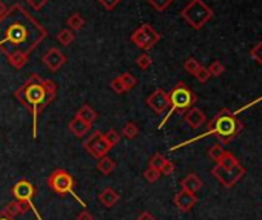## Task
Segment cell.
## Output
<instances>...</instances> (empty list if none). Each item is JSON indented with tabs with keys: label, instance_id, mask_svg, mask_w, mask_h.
<instances>
[{
	"label": "cell",
	"instance_id": "cell-9",
	"mask_svg": "<svg viewBox=\"0 0 262 220\" xmlns=\"http://www.w3.org/2000/svg\"><path fill=\"white\" fill-rule=\"evenodd\" d=\"M83 148H85L93 157L100 159V157L108 154V151L111 150V146L107 143V140L103 139V134L96 131L93 135H90L88 140L83 142Z\"/></svg>",
	"mask_w": 262,
	"mask_h": 220
},
{
	"label": "cell",
	"instance_id": "cell-3",
	"mask_svg": "<svg viewBox=\"0 0 262 220\" xmlns=\"http://www.w3.org/2000/svg\"><path fill=\"white\" fill-rule=\"evenodd\" d=\"M242 131V123L236 117V114L230 112L228 110H221L217 116L208 123V131L202 134L201 137L205 135H214L217 137L219 143H230L236 135Z\"/></svg>",
	"mask_w": 262,
	"mask_h": 220
},
{
	"label": "cell",
	"instance_id": "cell-34",
	"mask_svg": "<svg viewBox=\"0 0 262 220\" xmlns=\"http://www.w3.org/2000/svg\"><path fill=\"white\" fill-rule=\"evenodd\" d=\"M136 65H138L141 69H146V68H150L151 65V57L148 54H141L138 57V60H136Z\"/></svg>",
	"mask_w": 262,
	"mask_h": 220
},
{
	"label": "cell",
	"instance_id": "cell-1",
	"mask_svg": "<svg viewBox=\"0 0 262 220\" xmlns=\"http://www.w3.org/2000/svg\"><path fill=\"white\" fill-rule=\"evenodd\" d=\"M45 37L47 29L20 3H14L0 17V51L16 69L28 64L29 56Z\"/></svg>",
	"mask_w": 262,
	"mask_h": 220
},
{
	"label": "cell",
	"instance_id": "cell-26",
	"mask_svg": "<svg viewBox=\"0 0 262 220\" xmlns=\"http://www.w3.org/2000/svg\"><path fill=\"white\" fill-rule=\"evenodd\" d=\"M224 153H225V150H224L222 143H214L212 148L208 150V157H210L212 160L217 162V160L224 155Z\"/></svg>",
	"mask_w": 262,
	"mask_h": 220
},
{
	"label": "cell",
	"instance_id": "cell-40",
	"mask_svg": "<svg viewBox=\"0 0 262 220\" xmlns=\"http://www.w3.org/2000/svg\"><path fill=\"white\" fill-rule=\"evenodd\" d=\"M76 220H93V216L90 211H87V209H83V211H80L76 217Z\"/></svg>",
	"mask_w": 262,
	"mask_h": 220
},
{
	"label": "cell",
	"instance_id": "cell-22",
	"mask_svg": "<svg viewBox=\"0 0 262 220\" xmlns=\"http://www.w3.org/2000/svg\"><path fill=\"white\" fill-rule=\"evenodd\" d=\"M217 165H221V166H225V168H235V166L239 165V160L236 159V155H233L232 153H228L225 151L224 155L216 162Z\"/></svg>",
	"mask_w": 262,
	"mask_h": 220
},
{
	"label": "cell",
	"instance_id": "cell-4",
	"mask_svg": "<svg viewBox=\"0 0 262 220\" xmlns=\"http://www.w3.org/2000/svg\"><path fill=\"white\" fill-rule=\"evenodd\" d=\"M181 17L193 29H201L213 19V11L204 0H190L182 9Z\"/></svg>",
	"mask_w": 262,
	"mask_h": 220
},
{
	"label": "cell",
	"instance_id": "cell-2",
	"mask_svg": "<svg viewBox=\"0 0 262 220\" xmlns=\"http://www.w3.org/2000/svg\"><path fill=\"white\" fill-rule=\"evenodd\" d=\"M57 87L49 79H42L39 74L31 77L16 91V99L22 107H26L33 112V137L37 135V117L39 112L56 99Z\"/></svg>",
	"mask_w": 262,
	"mask_h": 220
},
{
	"label": "cell",
	"instance_id": "cell-23",
	"mask_svg": "<svg viewBox=\"0 0 262 220\" xmlns=\"http://www.w3.org/2000/svg\"><path fill=\"white\" fill-rule=\"evenodd\" d=\"M138 134H139V128H138V125H136V123L128 122V123H125V125H123V128H122V135H123L125 139L133 140L134 137H138Z\"/></svg>",
	"mask_w": 262,
	"mask_h": 220
},
{
	"label": "cell",
	"instance_id": "cell-7",
	"mask_svg": "<svg viewBox=\"0 0 262 220\" xmlns=\"http://www.w3.org/2000/svg\"><path fill=\"white\" fill-rule=\"evenodd\" d=\"M212 174L221 185H224L225 188H232L244 177L245 168L240 163L235 166V168H225V166L216 163V166L212 170Z\"/></svg>",
	"mask_w": 262,
	"mask_h": 220
},
{
	"label": "cell",
	"instance_id": "cell-39",
	"mask_svg": "<svg viewBox=\"0 0 262 220\" xmlns=\"http://www.w3.org/2000/svg\"><path fill=\"white\" fill-rule=\"evenodd\" d=\"M99 3H100L105 9L111 11V9H114V8H116V6L120 3V0H99Z\"/></svg>",
	"mask_w": 262,
	"mask_h": 220
},
{
	"label": "cell",
	"instance_id": "cell-11",
	"mask_svg": "<svg viewBox=\"0 0 262 220\" xmlns=\"http://www.w3.org/2000/svg\"><path fill=\"white\" fill-rule=\"evenodd\" d=\"M42 62H44V65L49 71L56 72V71H59L62 66H64V64L67 62V57H65V54L60 49L51 48V49H48L45 54H44V57H42Z\"/></svg>",
	"mask_w": 262,
	"mask_h": 220
},
{
	"label": "cell",
	"instance_id": "cell-43",
	"mask_svg": "<svg viewBox=\"0 0 262 220\" xmlns=\"http://www.w3.org/2000/svg\"><path fill=\"white\" fill-rule=\"evenodd\" d=\"M0 220H13L11 217H0Z\"/></svg>",
	"mask_w": 262,
	"mask_h": 220
},
{
	"label": "cell",
	"instance_id": "cell-16",
	"mask_svg": "<svg viewBox=\"0 0 262 220\" xmlns=\"http://www.w3.org/2000/svg\"><path fill=\"white\" fill-rule=\"evenodd\" d=\"M68 128H70V131L76 135V137H83L90 130H91V123H88V122H85V120H82V119H79V117H74L71 122H70V125H68Z\"/></svg>",
	"mask_w": 262,
	"mask_h": 220
},
{
	"label": "cell",
	"instance_id": "cell-30",
	"mask_svg": "<svg viewBox=\"0 0 262 220\" xmlns=\"http://www.w3.org/2000/svg\"><path fill=\"white\" fill-rule=\"evenodd\" d=\"M159 177H161V171L156 170V168H151V166H148V170L143 173V179L148 183L157 182V180H159Z\"/></svg>",
	"mask_w": 262,
	"mask_h": 220
},
{
	"label": "cell",
	"instance_id": "cell-25",
	"mask_svg": "<svg viewBox=\"0 0 262 220\" xmlns=\"http://www.w3.org/2000/svg\"><path fill=\"white\" fill-rule=\"evenodd\" d=\"M119 79H120L122 85L125 87V89H127V91L133 89L136 85H138V80H136V77L133 74H130V72H123V74L119 76Z\"/></svg>",
	"mask_w": 262,
	"mask_h": 220
},
{
	"label": "cell",
	"instance_id": "cell-18",
	"mask_svg": "<svg viewBox=\"0 0 262 220\" xmlns=\"http://www.w3.org/2000/svg\"><path fill=\"white\" fill-rule=\"evenodd\" d=\"M28 203L26 202H22V200H16V202H13V203H9L6 208H5V211H3V214L6 216V217H17V216H20V214H25L26 211H28Z\"/></svg>",
	"mask_w": 262,
	"mask_h": 220
},
{
	"label": "cell",
	"instance_id": "cell-5",
	"mask_svg": "<svg viewBox=\"0 0 262 220\" xmlns=\"http://www.w3.org/2000/svg\"><path fill=\"white\" fill-rule=\"evenodd\" d=\"M168 96H170V112L167 114V117L162 120L159 128L164 127V125L167 123V120L170 119V116L174 111H187L188 108H191L193 105L196 103V100H197L196 94L191 89H188L185 87V83H182V82L177 83V85L171 89V92L168 94Z\"/></svg>",
	"mask_w": 262,
	"mask_h": 220
},
{
	"label": "cell",
	"instance_id": "cell-41",
	"mask_svg": "<svg viewBox=\"0 0 262 220\" xmlns=\"http://www.w3.org/2000/svg\"><path fill=\"white\" fill-rule=\"evenodd\" d=\"M136 220H154V216H153V214H150L148 211H143V213H141V214H139V217L136 219Z\"/></svg>",
	"mask_w": 262,
	"mask_h": 220
},
{
	"label": "cell",
	"instance_id": "cell-8",
	"mask_svg": "<svg viewBox=\"0 0 262 220\" xmlns=\"http://www.w3.org/2000/svg\"><path fill=\"white\" fill-rule=\"evenodd\" d=\"M159 40H161V34L148 23L142 25L131 34V42L141 49H150Z\"/></svg>",
	"mask_w": 262,
	"mask_h": 220
},
{
	"label": "cell",
	"instance_id": "cell-42",
	"mask_svg": "<svg viewBox=\"0 0 262 220\" xmlns=\"http://www.w3.org/2000/svg\"><path fill=\"white\" fill-rule=\"evenodd\" d=\"M6 9H8V8H6V5L2 2V0H0V17H2V16L6 13Z\"/></svg>",
	"mask_w": 262,
	"mask_h": 220
},
{
	"label": "cell",
	"instance_id": "cell-12",
	"mask_svg": "<svg viewBox=\"0 0 262 220\" xmlns=\"http://www.w3.org/2000/svg\"><path fill=\"white\" fill-rule=\"evenodd\" d=\"M196 203H197L196 194H191V193H188V191L181 190L179 193L174 196V205H176V208L179 209V211H182V213L190 211V209H191Z\"/></svg>",
	"mask_w": 262,
	"mask_h": 220
},
{
	"label": "cell",
	"instance_id": "cell-24",
	"mask_svg": "<svg viewBox=\"0 0 262 220\" xmlns=\"http://www.w3.org/2000/svg\"><path fill=\"white\" fill-rule=\"evenodd\" d=\"M72 40H74V33L68 28V29H62L59 31V34H57V42L60 45H64V46H70L72 44Z\"/></svg>",
	"mask_w": 262,
	"mask_h": 220
},
{
	"label": "cell",
	"instance_id": "cell-29",
	"mask_svg": "<svg viewBox=\"0 0 262 220\" xmlns=\"http://www.w3.org/2000/svg\"><path fill=\"white\" fill-rule=\"evenodd\" d=\"M202 65L199 64V62L194 59V57H190V59H187L185 62H184V69L187 71V72H190V74H196V71L201 68Z\"/></svg>",
	"mask_w": 262,
	"mask_h": 220
},
{
	"label": "cell",
	"instance_id": "cell-38",
	"mask_svg": "<svg viewBox=\"0 0 262 220\" xmlns=\"http://www.w3.org/2000/svg\"><path fill=\"white\" fill-rule=\"evenodd\" d=\"M174 173V165L170 162V160H165L164 165H162V168H161V174L164 176H171Z\"/></svg>",
	"mask_w": 262,
	"mask_h": 220
},
{
	"label": "cell",
	"instance_id": "cell-14",
	"mask_svg": "<svg viewBox=\"0 0 262 220\" xmlns=\"http://www.w3.org/2000/svg\"><path fill=\"white\" fill-rule=\"evenodd\" d=\"M13 194L16 197V200H22V202L31 200L34 196V186L28 180H19L13 188Z\"/></svg>",
	"mask_w": 262,
	"mask_h": 220
},
{
	"label": "cell",
	"instance_id": "cell-33",
	"mask_svg": "<svg viewBox=\"0 0 262 220\" xmlns=\"http://www.w3.org/2000/svg\"><path fill=\"white\" fill-rule=\"evenodd\" d=\"M251 57L255 59V62L256 64H259V65H262V42H259L258 45H255L253 48H251Z\"/></svg>",
	"mask_w": 262,
	"mask_h": 220
},
{
	"label": "cell",
	"instance_id": "cell-20",
	"mask_svg": "<svg viewBox=\"0 0 262 220\" xmlns=\"http://www.w3.org/2000/svg\"><path fill=\"white\" fill-rule=\"evenodd\" d=\"M76 117L85 120L88 123H93L94 120L97 119V112L94 111L90 105H82V107L79 108V111H77V114H76Z\"/></svg>",
	"mask_w": 262,
	"mask_h": 220
},
{
	"label": "cell",
	"instance_id": "cell-6",
	"mask_svg": "<svg viewBox=\"0 0 262 220\" xmlns=\"http://www.w3.org/2000/svg\"><path fill=\"white\" fill-rule=\"evenodd\" d=\"M48 185H49V188H51V190L54 191V193L62 194V196L71 194L83 208L87 206L85 202L80 200V198L76 196V193L72 191V186H74V180H72V177H71L65 170H56V171H52L51 176L48 177Z\"/></svg>",
	"mask_w": 262,
	"mask_h": 220
},
{
	"label": "cell",
	"instance_id": "cell-10",
	"mask_svg": "<svg viewBox=\"0 0 262 220\" xmlns=\"http://www.w3.org/2000/svg\"><path fill=\"white\" fill-rule=\"evenodd\" d=\"M146 105L154 114H162L170 108V96L164 89H156L151 96L146 99Z\"/></svg>",
	"mask_w": 262,
	"mask_h": 220
},
{
	"label": "cell",
	"instance_id": "cell-28",
	"mask_svg": "<svg viewBox=\"0 0 262 220\" xmlns=\"http://www.w3.org/2000/svg\"><path fill=\"white\" fill-rule=\"evenodd\" d=\"M207 69H208V72H210V76H213V77H219L221 74H224L225 66H224V65H222L219 60H214V62H212V65H210Z\"/></svg>",
	"mask_w": 262,
	"mask_h": 220
},
{
	"label": "cell",
	"instance_id": "cell-21",
	"mask_svg": "<svg viewBox=\"0 0 262 220\" xmlns=\"http://www.w3.org/2000/svg\"><path fill=\"white\" fill-rule=\"evenodd\" d=\"M67 25L71 31H80L83 28V25H85V20H83V17L79 13H74L68 17Z\"/></svg>",
	"mask_w": 262,
	"mask_h": 220
},
{
	"label": "cell",
	"instance_id": "cell-17",
	"mask_svg": "<svg viewBox=\"0 0 262 220\" xmlns=\"http://www.w3.org/2000/svg\"><path fill=\"white\" fill-rule=\"evenodd\" d=\"M119 198H120L119 193L116 190H113V188H105V190L99 194V202L107 208H111L116 205L119 202Z\"/></svg>",
	"mask_w": 262,
	"mask_h": 220
},
{
	"label": "cell",
	"instance_id": "cell-37",
	"mask_svg": "<svg viewBox=\"0 0 262 220\" xmlns=\"http://www.w3.org/2000/svg\"><path fill=\"white\" fill-rule=\"evenodd\" d=\"M49 0H26V3L34 9V11H39V9L44 8Z\"/></svg>",
	"mask_w": 262,
	"mask_h": 220
},
{
	"label": "cell",
	"instance_id": "cell-13",
	"mask_svg": "<svg viewBox=\"0 0 262 220\" xmlns=\"http://www.w3.org/2000/svg\"><path fill=\"white\" fill-rule=\"evenodd\" d=\"M184 120L185 123L188 125L190 128L193 130H199L202 127V125L205 123L207 117H205V114L202 110H199V108H188L187 112L184 114Z\"/></svg>",
	"mask_w": 262,
	"mask_h": 220
},
{
	"label": "cell",
	"instance_id": "cell-15",
	"mask_svg": "<svg viewBox=\"0 0 262 220\" xmlns=\"http://www.w3.org/2000/svg\"><path fill=\"white\" fill-rule=\"evenodd\" d=\"M181 188L184 191L196 194L197 191L202 190V180L199 179L196 174H188L187 177H184V179L181 180Z\"/></svg>",
	"mask_w": 262,
	"mask_h": 220
},
{
	"label": "cell",
	"instance_id": "cell-31",
	"mask_svg": "<svg viewBox=\"0 0 262 220\" xmlns=\"http://www.w3.org/2000/svg\"><path fill=\"white\" fill-rule=\"evenodd\" d=\"M171 2H173V0H148V3L159 13L165 11V9L171 5Z\"/></svg>",
	"mask_w": 262,
	"mask_h": 220
},
{
	"label": "cell",
	"instance_id": "cell-27",
	"mask_svg": "<svg viewBox=\"0 0 262 220\" xmlns=\"http://www.w3.org/2000/svg\"><path fill=\"white\" fill-rule=\"evenodd\" d=\"M103 139L107 140V143L113 148V146H116L120 142V134L118 131H114V130H108L107 132L103 134Z\"/></svg>",
	"mask_w": 262,
	"mask_h": 220
},
{
	"label": "cell",
	"instance_id": "cell-36",
	"mask_svg": "<svg viewBox=\"0 0 262 220\" xmlns=\"http://www.w3.org/2000/svg\"><path fill=\"white\" fill-rule=\"evenodd\" d=\"M110 87H111V89H113L114 92H116V94H123V92H127V89H125V87L122 85V82H120L119 77L113 79L111 83H110Z\"/></svg>",
	"mask_w": 262,
	"mask_h": 220
},
{
	"label": "cell",
	"instance_id": "cell-19",
	"mask_svg": "<svg viewBox=\"0 0 262 220\" xmlns=\"http://www.w3.org/2000/svg\"><path fill=\"white\" fill-rule=\"evenodd\" d=\"M99 162H97V171L99 173H102L103 176H110L113 171H114V168H116V163H114V160L113 159H110V157H107V155H103V157H100V159H97Z\"/></svg>",
	"mask_w": 262,
	"mask_h": 220
},
{
	"label": "cell",
	"instance_id": "cell-35",
	"mask_svg": "<svg viewBox=\"0 0 262 220\" xmlns=\"http://www.w3.org/2000/svg\"><path fill=\"white\" fill-rule=\"evenodd\" d=\"M194 77H196L199 82H201V83H205V82H208V79L212 77V76H210V72H208V69H207L205 66H201V68L196 71Z\"/></svg>",
	"mask_w": 262,
	"mask_h": 220
},
{
	"label": "cell",
	"instance_id": "cell-32",
	"mask_svg": "<svg viewBox=\"0 0 262 220\" xmlns=\"http://www.w3.org/2000/svg\"><path fill=\"white\" fill-rule=\"evenodd\" d=\"M167 159L165 157L161 154V153H156L151 159H150V166L151 168H156V170H159L161 171V168H162V165H164V162H165Z\"/></svg>",
	"mask_w": 262,
	"mask_h": 220
}]
</instances>
